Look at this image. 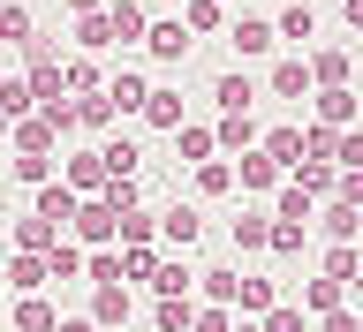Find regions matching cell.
Segmentation results:
<instances>
[{
    "label": "cell",
    "instance_id": "6da1fadb",
    "mask_svg": "<svg viewBox=\"0 0 363 332\" xmlns=\"http://www.w3.org/2000/svg\"><path fill=\"white\" fill-rule=\"evenodd\" d=\"M227 45H235L242 61H265L272 45H280V38H272V16H235V23H227Z\"/></svg>",
    "mask_w": 363,
    "mask_h": 332
},
{
    "label": "cell",
    "instance_id": "7a4b0ae2",
    "mask_svg": "<svg viewBox=\"0 0 363 332\" xmlns=\"http://www.w3.org/2000/svg\"><path fill=\"white\" fill-rule=\"evenodd\" d=\"M113 234H121L113 204H106V197H84V212H76V242H84V249H106Z\"/></svg>",
    "mask_w": 363,
    "mask_h": 332
},
{
    "label": "cell",
    "instance_id": "3957f363",
    "mask_svg": "<svg viewBox=\"0 0 363 332\" xmlns=\"http://www.w3.org/2000/svg\"><path fill=\"white\" fill-rule=\"evenodd\" d=\"M272 38H288L295 53H311V38H318V16H311V0H288V8L272 16Z\"/></svg>",
    "mask_w": 363,
    "mask_h": 332
},
{
    "label": "cell",
    "instance_id": "277c9868",
    "mask_svg": "<svg viewBox=\"0 0 363 332\" xmlns=\"http://www.w3.org/2000/svg\"><path fill=\"white\" fill-rule=\"evenodd\" d=\"M197 234H204V212H197V204H167V212H159V242H167V249H189Z\"/></svg>",
    "mask_w": 363,
    "mask_h": 332
},
{
    "label": "cell",
    "instance_id": "5b68a950",
    "mask_svg": "<svg viewBox=\"0 0 363 332\" xmlns=\"http://www.w3.org/2000/svg\"><path fill=\"white\" fill-rule=\"evenodd\" d=\"M144 53H152V61H182V53H189V23H182V16H159L152 30H144Z\"/></svg>",
    "mask_w": 363,
    "mask_h": 332
},
{
    "label": "cell",
    "instance_id": "8992f818",
    "mask_svg": "<svg viewBox=\"0 0 363 332\" xmlns=\"http://www.w3.org/2000/svg\"><path fill=\"white\" fill-rule=\"evenodd\" d=\"M30 212H38L45 227H76V212H84V197H76L68 181H45V189H38V204H30Z\"/></svg>",
    "mask_w": 363,
    "mask_h": 332
},
{
    "label": "cell",
    "instance_id": "52a82bcc",
    "mask_svg": "<svg viewBox=\"0 0 363 332\" xmlns=\"http://www.w3.org/2000/svg\"><path fill=\"white\" fill-rule=\"evenodd\" d=\"M265 91L272 98H311V61H303V53H288V61H272V76H265Z\"/></svg>",
    "mask_w": 363,
    "mask_h": 332
},
{
    "label": "cell",
    "instance_id": "ba28073f",
    "mask_svg": "<svg viewBox=\"0 0 363 332\" xmlns=\"http://www.w3.org/2000/svg\"><path fill=\"white\" fill-rule=\"evenodd\" d=\"M61 136H68V129L53 121V113H30V121H16V151H23V159H45Z\"/></svg>",
    "mask_w": 363,
    "mask_h": 332
},
{
    "label": "cell",
    "instance_id": "9c48e42d",
    "mask_svg": "<svg viewBox=\"0 0 363 332\" xmlns=\"http://www.w3.org/2000/svg\"><path fill=\"white\" fill-rule=\"evenodd\" d=\"M303 61H311L318 91H348V45H318V53H303Z\"/></svg>",
    "mask_w": 363,
    "mask_h": 332
},
{
    "label": "cell",
    "instance_id": "30bf717a",
    "mask_svg": "<svg viewBox=\"0 0 363 332\" xmlns=\"http://www.w3.org/2000/svg\"><path fill=\"white\" fill-rule=\"evenodd\" d=\"M144 98H152V84H144L136 68H113L106 76V106L113 113H144Z\"/></svg>",
    "mask_w": 363,
    "mask_h": 332
},
{
    "label": "cell",
    "instance_id": "8fae6325",
    "mask_svg": "<svg viewBox=\"0 0 363 332\" xmlns=\"http://www.w3.org/2000/svg\"><path fill=\"white\" fill-rule=\"evenodd\" d=\"M212 98H220V113H250V98H257V76H250V68H227L220 84H212Z\"/></svg>",
    "mask_w": 363,
    "mask_h": 332
},
{
    "label": "cell",
    "instance_id": "7c38bea8",
    "mask_svg": "<svg viewBox=\"0 0 363 332\" xmlns=\"http://www.w3.org/2000/svg\"><path fill=\"white\" fill-rule=\"evenodd\" d=\"M106 159H99V151H76V159H68V189H76V197H91V189H99V197H106Z\"/></svg>",
    "mask_w": 363,
    "mask_h": 332
},
{
    "label": "cell",
    "instance_id": "4fadbf2b",
    "mask_svg": "<svg viewBox=\"0 0 363 332\" xmlns=\"http://www.w3.org/2000/svg\"><path fill=\"white\" fill-rule=\"evenodd\" d=\"M144 121H152V129H182V91H174V84H152V98H144Z\"/></svg>",
    "mask_w": 363,
    "mask_h": 332
},
{
    "label": "cell",
    "instance_id": "5bb4252c",
    "mask_svg": "<svg viewBox=\"0 0 363 332\" xmlns=\"http://www.w3.org/2000/svg\"><path fill=\"white\" fill-rule=\"evenodd\" d=\"M76 45H84V61H91V53H106V45H121L106 8H99V16H76Z\"/></svg>",
    "mask_w": 363,
    "mask_h": 332
},
{
    "label": "cell",
    "instance_id": "9a60e30c",
    "mask_svg": "<svg viewBox=\"0 0 363 332\" xmlns=\"http://www.w3.org/2000/svg\"><path fill=\"white\" fill-rule=\"evenodd\" d=\"M318 98V129H348L356 121V91H311Z\"/></svg>",
    "mask_w": 363,
    "mask_h": 332
},
{
    "label": "cell",
    "instance_id": "2e32d148",
    "mask_svg": "<svg viewBox=\"0 0 363 332\" xmlns=\"http://www.w3.org/2000/svg\"><path fill=\"white\" fill-rule=\"evenodd\" d=\"M106 16H113V38H121V45L152 30V23H144V0H106Z\"/></svg>",
    "mask_w": 363,
    "mask_h": 332
},
{
    "label": "cell",
    "instance_id": "e0dca14e",
    "mask_svg": "<svg viewBox=\"0 0 363 332\" xmlns=\"http://www.w3.org/2000/svg\"><path fill=\"white\" fill-rule=\"evenodd\" d=\"M325 280H340V287H356V280H363L356 242H333V249H325Z\"/></svg>",
    "mask_w": 363,
    "mask_h": 332
},
{
    "label": "cell",
    "instance_id": "ac0fdd59",
    "mask_svg": "<svg viewBox=\"0 0 363 332\" xmlns=\"http://www.w3.org/2000/svg\"><path fill=\"white\" fill-rule=\"evenodd\" d=\"M174 144H182V159H197V166H204L212 151H220V136L204 129V121H182V129H174Z\"/></svg>",
    "mask_w": 363,
    "mask_h": 332
},
{
    "label": "cell",
    "instance_id": "d6986e66",
    "mask_svg": "<svg viewBox=\"0 0 363 332\" xmlns=\"http://www.w3.org/2000/svg\"><path fill=\"white\" fill-rule=\"evenodd\" d=\"M265 159L280 166V174H288V166H303V129H272V136H265Z\"/></svg>",
    "mask_w": 363,
    "mask_h": 332
},
{
    "label": "cell",
    "instance_id": "ffe728a7",
    "mask_svg": "<svg viewBox=\"0 0 363 332\" xmlns=\"http://www.w3.org/2000/svg\"><path fill=\"white\" fill-rule=\"evenodd\" d=\"M45 280H53V265H45V257H16V265H8V287H16V294H38Z\"/></svg>",
    "mask_w": 363,
    "mask_h": 332
},
{
    "label": "cell",
    "instance_id": "44dd1931",
    "mask_svg": "<svg viewBox=\"0 0 363 332\" xmlns=\"http://www.w3.org/2000/svg\"><path fill=\"white\" fill-rule=\"evenodd\" d=\"M0 38H8V45L38 38V23H30V8H23V0H0Z\"/></svg>",
    "mask_w": 363,
    "mask_h": 332
},
{
    "label": "cell",
    "instance_id": "7402d4cb",
    "mask_svg": "<svg viewBox=\"0 0 363 332\" xmlns=\"http://www.w3.org/2000/svg\"><path fill=\"white\" fill-rule=\"evenodd\" d=\"M30 106H38L30 84H23V76H0V113H8V121H30Z\"/></svg>",
    "mask_w": 363,
    "mask_h": 332
},
{
    "label": "cell",
    "instance_id": "603a6c76",
    "mask_svg": "<svg viewBox=\"0 0 363 332\" xmlns=\"http://www.w3.org/2000/svg\"><path fill=\"white\" fill-rule=\"evenodd\" d=\"M227 144V151H250V144H257V121H250V113H220V129H212Z\"/></svg>",
    "mask_w": 363,
    "mask_h": 332
},
{
    "label": "cell",
    "instance_id": "cb8c5ba5",
    "mask_svg": "<svg viewBox=\"0 0 363 332\" xmlns=\"http://www.w3.org/2000/svg\"><path fill=\"white\" fill-rule=\"evenodd\" d=\"M99 159H106V174H113V181H129L136 166H144V151H136L129 136H113V144H106V151H99Z\"/></svg>",
    "mask_w": 363,
    "mask_h": 332
},
{
    "label": "cell",
    "instance_id": "d4e9b609",
    "mask_svg": "<svg viewBox=\"0 0 363 332\" xmlns=\"http://www.w3.org/2000/svg\"><path fill=\"white\" fill-rule=\"evenodd\" d=\"M16 332H61V317L45 310L38 294H23V302H16Z\"/></svg>",
    "mask_w": 363,
    "mask_h": 332
},
{
    "label": "cell",
    "instance_id": "484cf974",
    "mask_svg": "<svg viewBox=\"0 0 363 332\" xmlns=\"http://www.w3.org/2000/svg\"><path fill=\"white\" fill-rule=\"evenodd\" d=\"M295 181H303L311 197H333V189H340V174L325 166V159H303V166H295Z\"/></svg>",
    "mask_w": 363,
    "mask_h": 332
},
{
    "label": "cell",
    "instance_id": "4316f807",
    "mask_svg": "<svg viewBox=\"0 0 363 332\" xmlns=\"http://www.w3.org/2000/svg\"><path fill=\"white\" fill-rule=\"evenodd\" d=\"M280 219H288V227H311V189H303V181H280Z\"/></svg>",
    "mask_w": 363,
    "mask_h": 332
},
{
    "label": "cell",
    "instance_id": "83f0119b",
    "mask_svg": "<svg viewBox=\"0 0 363 332\" xmlns=\"http://www.w3.org/2000/svg\"><path fill=\"white\" fill-rule=\"evenodd\" d=\"M227 189H235V166H227V159H204L197 166V197H227Z\"/></svg>",
    "mask_w": 363,
    "mask_h": 332
},
{
    "label": "cell",
    "instance_id": "f1b7e54d",
    "mask_svg": "<svg viewBox=\"0 0 363 332\" xmlns=\"http://www.w3.org/2000/svg\"><path fill=\"white\" fill-rule=\"evenodd\" d=\"M318 227H325L333 242H356V234H363V212H348V204H325V219H318Z\"/></svg>",
    "mask_w": 363,
    "mask_h": 332
},
{
    "label": "cell",
    "instance_id": "f546056e",
    "mask_svg": "<svg viewBox=\"0 0 363 332\" xmlns=\"http://www.w3.org/2000/svg\"><path fill=\"white\" fill-rule=\"evenodd\" d=\"M84 257H91L84 242H53V249H45V265H53V280H76V272H84Z\"/></svg>",
    "mask_w": 363,
    "mask_h": 332
},
{
    "label": "cell",
    "instance_id": "4dcf8cb0",
    "mask_svg": "<svg viewBox=\"0 0 363 332\" xmlns=\"http://www.w3.org/2000/svg\"><path fill=\"white\" fill-rule=\"evenodd\" d=\"M242 189H280V166L265 151H242Z\"/></svg>",
    "mask_w": 363,
    "mask_h": 332
},
{
    "label": "cell",
    "instance_id": "1f68e13d",
    "mask_svg": "<svg viewBox=\"0 0 363 332\" xmlns=\"http://www.w3.org/2000/svg\"><path fill=\"white\" fill-rule=\"evenodd\" d=\"M235 249H272V219L242 212V219H235Z\"/></svg>",
    "mask_w": 363,
    "mask_h": 332
},
{
    "label": "cell",
    "instance_id": "d6a6232c",
    "mask_svg": "<svg viewBox=\"0 0 363 332\" xmlns=\"http://www.w3.org/2000/svg\"><path fill=\"white\" fill-rule=\"evenodd\" d=\"M84 280H99V287H121V257H113V249H91V257H84Z\"/></svg>",
    "mask_w": 363,
    "mask_h": 332
},
{
    "label": "cell",
    "instance_id": "836d02e7",
    "mask_svg": "<svg viewBox=\"0 0 363 332\" xmlns=\"http://www.w3.org/2000/svg\"><path fill=\"white\" fill-rule=\"evenodd\" d=\"M182 23H189V30H220L227 8H220V0H189V8H182Z\"/></svg>",
    "mask_w": 363,
    "mask_h": 332
},
{
    "label": "cell",
    "instance_id": "e575fe53",
    "mask_svg": "<svg viewBox=\"0 0 363 332\" xmlns=\"http://www.w3.org/2000/svg\"><path fill=\"white\" fill-rule=\"evenodd\" d=\"M129 317V294L121 287H99V310H91V325H121Z\"/></svg>",
    "mask_w": 363,
    "mask_h": 332
},
{
    "label": "cell",
    "instance_id": "d590c367",
    "mask_svg": "<svg viewBox=\"0 0 363 332\" xmlns=\"http://www.w3.org/2000/svg\"><path fill=\"white\" fill-rule=\"evenodd\" d=\"M333 159H340V174H363V129H340Z\"/></svg>",
    "mask_w": 363,
    "mask_h": 332
},
{
    "label": "cell",
    "instance_id": "8d00e7d4",
    "mask_svg": "<svg viewBox=\"0 0 363 332\" xmlns=\"http://www.w3.org/2000/svg\"><path fill=\"white\" fill-rule=\"evenodd\" d=\"M340 294H348V287H340V280H311V287H303V302H311V310H325V317H333V310H340Z\"/></svg>",
    "mask_w": 363,
    "mask_h": 332
},
{
    "label": "cell",
    "instance_id": "74e56055",
    "mask_svg": "<svg viewBox=\"0 0 363 332\" xmlns=\"http://www.w3.org/2000/svg\"><path fill=\"white\" fill-rule=\"evenodd\" d=\"M76 121H84V129H106V121H113L106 91H91V98H76Z\"/></svg>",
    "mask_w": 363,
    "mask_h": 332
},
{
    "label": "cell",
    "instance_id": "f35d334b",
    "mask_svg": "<svg viewBox=\"0 0 363 332\" xmlns=\"http://www.w3.org/2000/svg\"><path fill=\"white\" fill-rule=\"evenodd\" d=\"M68 91H76V98H91V91H106V84H99V61H68Z\"/></svg>",
    "mask_w": 363,
    "mask_h": 332
},
{
    "label": "cell",
    "instance_id": "ab89813d",
    "mask_svg": "<svg viewBox=\"0 0 363 332\" xmlns=\"http://www.w3.org/2000/svg\"><path fill=\"white\" fill-rule=\"evenodd\" d=\"M235 302H242V310H272V280H242Z\"/></svg>",
    "mask_w": 363,
    "mask_h": 332
},
{
    "label": "cell",
    "instance_id": "60d3db41",
    "mask_svg": "<svg viewBox=\"0 0 363 332\" xmlns=\"http://www.w3.org/2000/svg\"><path fill=\"white\" fill-rule=\"evenodd\" d=\"M265 332H303V310H295V302H272V310H265Z\"/></svg>",
    "mask_w": 363,
    "mask_h": 332
},
{
    "label": "cell",
    "instance_id": "b9f144b4",
    "mask_svg": "<svg viewBox=\"0 0 363 332\" xmlns=\"http://www.w3.org/2000/svg\"><path fill=\"white\" fill-rule=\"evenodd\" d=\"M152 272H159L152 249H129V257H121V280H152Z\"/></svg>",
    "mask_w": 363,
    "mask_h": 332
},
{
    "label": "cell",
    "instance_id": "7bdbcfd3",
    "mask_svg": "<svg viewBox=\"0 0 363 332\" xmlns=\"http://www.w3.org/2000/svg\"><path fill=\"white\" fill-rule=\"evenodd\" d=\"M235 287H242L235 272H204V294H212V302H235Z\"/></svg>",
    "mask_w": 363,
    "mask_h": 332
},
{
    "label": "cell",
    "instance_id": "ee69618b",
    "mask_svg": "<svg viewBox=\"0 0 363 332\" xmlns=\"http://www.w3.org/2000/svg\"><path fill=\"white\" fill-rule=\"evenodd\" d=\"M272 249H280V257H295V249H303V227H288V219H272Z\"/></svg>",
    "mask_w": 363,
    "mask_h": 332
},
{
    "label": "cell",
    "instance_id": "f6af8a7d",
    "mask_svg": "<svg viewBox=\"0 0 363 332\" xmlns=\"http://www.w3.org/2000/svg\"><path fill=\"white\" fill-rule=\"evenodd\" d=\"M333 204H348V212H363V174H340V189H333Z\"/></svg>",
    "mask_w": 363,
    "mask_h": 332
},
{
    "label": "cell",
    "instance_id": "bcb514c9",
    "mask_svg": "<svg viewBox=\"0 0 363 332\" xmlns=\"http://www.w3.org/2000/svg\"><path fill=\"white\" fill-rule=\"evenodd\" d=\"M45 174H53V159H16V181H38L45 189Z\"/></svg>",
    "mask_w": 363,
    "mask_h": 332
},
{
    "label": "cell",
    "instance_id": "7dc6e473",
    "mask_svg": "<svg viewBox=\"0 0 363 332\" xmlns=\"http://www.w3.org/2000/svg\"><path fill=\"white\" fill-rule=\"evenodd\" d=\"M189 332H235V317H227V310H197V325H189Z\"/></svg>",
    "mask_w": 363,
    "mask_h": 332
},
{
    "label": "cell",
    "instance_id": "c3c4849f",
    "mask_svg": "<svg viewBox=\"0 0 363 332\" xmlns=\"http://www.w3.org/2000/svg\"><path fill=\"white\" fill-rule=\"evenodd\" d=\"M340 16H348V30H363V0H340Z\"/></svg>",
    "mask_w": 363,
    "mask_h": 332
},
{
    "label": "cell",
    "instance_id": "681fc988",
    "mask_svg": "<svg viewBox=\"0 0 363 332\" xmlns=\"http://www.w3.org/2000/svg\"><path fill=\"white\" fill-rule=\"evenodd\" d=\"M68 8H76V16H99V8H106V0H68Z\"/></svg>",
    "mask_w": 363,
    "mask_h": 332
},
{
    "label": "cell",
    "instance_id": "f907efd6",
    "mask_svg": "<svg viewBox=\"0 0 363 332\" xmlns=\"http://www.w3.org/2000/svg\"><path fill=\"white\" fill-rule=\"evenodd\" d=\"M61 332H99V325H91V317H68V325H61Z\"/></svg>",
    "mask_w": 363,
    "mask_h": 332
},
{
    "label": "cell",
    "instance_id": "816d5d0a",
    "mask_svg": "<svg viewBox=\"0 0 363 332\" xmlns=\"http://www.w3.org/2000/svg\"><path fill=\"white\" fill-rule=\"evenodd\" d=\"M8 129H16V121H8V113H0V136H8Z\"/></svg>",
    "mask_w": 363,
    "mask_h": 332
},
{
    "label": "cell",
    "instance_id": "f5cc1de1",
    "mask_svg": "<svg viewBox=\"0 0 363 332\" xmlns=\"http://www.w3.org/2000/svg\"><path fill=\"white\" fill-rule=\"evenodd\" d=\"M167 8H174V16H182V8H189V0H167Z\"/></svg>",
    "mask_w": 363,
    "mask_h": 332
},
{
    "label": "cell",
    "instance_id": "db71d44e",
    "mask_svg": "<svg viewBox=\"0 0 363 332\" xmlns=\"http://www.w3.org/2000/svg\"><path fill=\"white\" fill-rule=\"evenodd\" d=\"M356 294H363V280H356Z\"/></svg>",
    "mask_w": 363,
    "mask_h": 332
}]
</instances>
